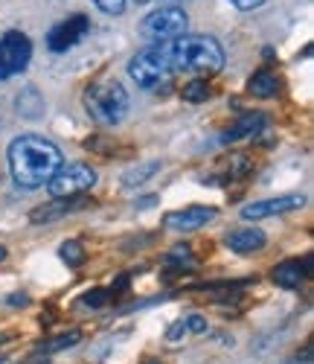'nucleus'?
<instances>
[{
	"label": "nucleus",
	"mask_w": 314,
	"mask_h": 364,
	"mask_svg": "<svg viewBox=\"0 0 314 364\" xmlns=\"http://www.w3.org/2000/svg\"><path fill=\"white\" fill-rule=\"evenodd\" d=\"M247 94H254L259 100H271V97L279 94V79L271 70H256L247 79Z\"/></svg>",
	"instance_id": "nucleus-15"
},
{
	"label": "nucleus",
	"mask_w": 314,
	"mask_h": 364,
	"mask_svg": "<svg viewBox=\"0 0 314 364\" xmlns=\"http://www.w3.org/2000/svg\"><path fill=\"white\" fill-rule=\"evenodd\" d=\"M82 341V336L73 329V332H65V336H58V338H53V341H47L41 350L44 353H58V350H67V347H76Z\"/></svg>",
	"instance_id": "nucleus-20"
},
{
	"label": "nucleus",
	"mask_w": 314,
	"mask_h": 364,
	"mask_svg": "<svg viewBox=\"0 0 314 364\" xmlns=\"http://www.w3.org/2000/svg\"><path fill=\"white\" fill-rule=\"evenodd\" d=\"M129 76L137 82V87L143 90H166L172 85V65H169V55L163 50V44H151L143 47L137 55H131L129 62Z\"/></svg>",
	"instance_id": "nucleus-4"
},
{
	"label": "nucleus",
	"mask_w": 314,
	"mask_h": 364,
	"mask_svg": "<svg viewBox=\"0 0 314 364\" xmlns=\"http://www.w3.org/2000/svg\"><path fill=\"white\" fill-rule=\"evenodd\" d=\"M207 332V321L201 315H186L180 321H175L169 329H166V341L169 344H180L183 338H190V336H204Z\"/></svg>",
	"instance_id": "nucleus-14"
},
{
	"label": "nucleus",
	"mask_w": 314,
	"mask_h": 364,
	"mask_svg": "<svg viewBox=\"0 0 314 364\" xmlns=\"http://www.w3.org/2000/svg\"><path fill=\"white\" fill-rule=\"evenodd\" d=\"M166 6H172V0H166Z\"/></svg>",
	"instance_id": "nucleus-33"
},
{
	"label": "nucleus",
	"mask_w": 314,
	"mask_h": 364,
	"mask_svg": "<svg viewBox=\"0 0 314 364\" xmlns=\"http://www.w3.org/2000/svg\"><path fill=\"white\" fill-rule=\"evenodd\" d=\"M108 303V291L105 289H90L82 294V306H90V309H99Z\"/></svg>",
	"instance_id": "nucleus-22"
},
{
	"label": "nucleus",
	"mask_w": 314,
	"mask_h": 364,
	"mask_svg": "<svg viewBox=\"0 0 314 364\" xmlns=\"http://www.w3.org/2000/svg\"><path fill=\"white\" fill-rule=\"evenodd\" d=\"M230 4H233L236 9H244V12H247V9H259L265 0H230Z\"/></svg>",
	"instance_id": "nucleus-25"
},
{
	"label": "nucleus",
	"mask_w": 314,
	"mask_h": 364,
	"mask_svg": "<svg viewBox=\"0 0 314 364\" xmlns=\"http://www.w3.org/2000/svg\"><path fill=\"white\" fill-rule=\"evenodd\" d=\"M166 262H178V265H193L195 259H193V254H190V248H172V254L166 257Z\"/></svg>",
	"instance_id": "nucleus-23"
},
{
	"label": "nucleus",
	"mask_w": 314,
	"mask_h": 364,
	"mask_svg": "<svg viewBox=\"0 0 314 364\" xmlns=\"http://www.w3.org/2000/svg\"><path fill=\"white\" fill-rule=\"evenodd\" d=\"M308 265H311V257H305L303 262H300V259H286V262H279V265L271 271V277H274V283L282 286V289H297V286L305 280V274H308Z\"/></svg>",
	"instance_id": "nucleus-12"
},
{
	"label": "nucleus",
	"mask_w": 314,
	"mask_h": 364,
	"mask_svg": "<svg viewBox=\"0 0 314 364\" xmlns=\"http://www.w3.org/2000/svg\"><path fill=\"white\" fill-rule=\"evenodd\" d=\"M61 259H65L70 268H79L82 262H85V251H82V245L79 242H65V245H61Z\"/></svg>",
	"instance_id": "nucleus-21"
},
{
	"label": "nucleus",
	"mask_w": 314,
	"mask_h": 364,
	"mask_svg": "<svg viewBox=\"0 0 314 364\" xmlns=\"http://www.w3.org/2000/svg\"><path fill=\"white\" fill-rule=\"evenodd\" d=\"M0 364H6V358H0Z\"/></svg>",
	"instance_id": "nucleus-32"
},
{
	"label": "nucleus",
	"mask_w": 314,
	"mask_h": 364,
	"mask_svg": "<svg viewBox=\"0 0 314 364\" xmlns=\"http://www.w3.org/2000/svg\"><path fill=\"white\" fill-rule=\"evenodd\" d=\"M18 114L26 119H38L44 114V97L38 94L36 87H26L23 94L18 97Z\"/></svg>",
	"instance_id": "nucleus-16"
},
{
	"label": "nucleus",
	"mask_w": 314,
	"mask_h": 364,
	"mask_svg": "<svg viewBox=\"0 0 314 364\" xmlns=\"http://www.w3.org/2000/svg\"><path fill=\"white\" fill-rule=\"evenodd\" d=\"M161 169V164L157 161H146V164H137V166H131V169H125L122 172V187H140V184H146V181Z\"/></svg>",
	"instance_id": "nucleus-17"
},
{
	"label": "nucleus",
	"mask_w": 314,
	"mask_h": 364,
	"mask_svg": "<svg viewBox=\"0 0 314 364\" xmlns=\"http://www.w3.org/2000/svg\"><path fill=\"white\" fill-rule=\"evenodd\" d=\"M146 364H161V361H146Z\"/></svg>",
	"instance_id": "nucleus-29"
},
{
	"label": "nucleus",
	"mask_w": 314,
	"mask_h": 364,
	"mask_svg": "<svg viewBox=\"0 0 314 364\" xmlns=\"http://www.w3.org/2000/svg\"><path fill=\"white\" fill-rule=\"evenodd\" d=\"M215 207H201V204H193V207H183V210H175V213L166 216V228L178 230V233H193L204 225H210L215 219Z\"/></svg>",
	"instance_id": "nucleus-10"
},
{
	"label": "nucleus",
	"mask_w": 314,
	"mask_h": 364,
	"mask_svg": "<svg viewBox=\"0 0 314 364\" xmlns=\"http://www.w3.org/2000/svg\"><path fill=\"white\" fill-rule=\"evenodd\" d=\"M61 149L38 134H21L9 146V169L15 184L23 190H38L58 172Z\"/></svg>",
	"instance_id": "nucleus-1"
},
{
	"label": "nucleus",
	"mask_w": 314,
	"mask_h": 364,
	"mask_svg": "<svg viewBox=\"0 0 314 364\" xmlns=\"http://www.w3.org/2000/svg\"><path fill=\"white\" fill-rule=\"evenodd\" d=\"M105 15H119L122 9H125V0H93Z\"/></svg>",
	"instance_id": "nucleus-24"
},
{
	"label": "nucleus",
	"mask_w": 314,
	"mask_h": 364,
	"mask_svg": "<svg viewBox=\"0 0 314 364\" xmlns=\"http://www.w3.org/2000/svg\"><path fill=\"white\" fill-rule=\"evenodd\" d=\"M224 245L236 254H254L265 245V233L259 228H236L224 236Z\"/></svg>",
	"instance_id": "nucleus-13"
},
{
	"label": "nucleus",
	"mask_w": 314,
	"mask_h": 364,
	"mask_svg": "<svg viewBox=\"0 0 314 364\" xmlns=\"http://www.w3.org/2000/svg\"><path fill=\"white\" fill-rule=\"evenodd\" d=\"M33 58V41L23 33H6L0 36V79H12L26 70Z\"/></svg>",
	"instance_id": "nucleus-7"
},
{
	"label": "nucleus",
	"mask_w": 314,
	"mask_h": 364,
	"mask_svg": "<svg viewBox=\"0 0 314 364\" xmlns=\"http://www.w3.org/2000/svg\"><path fill=\"white\" fill-rule=\"evenodd\" d=\"M97 184V172H93L87 164H61L58 172L47 181V193L53 198H76L85 190H90Z\"/></svg>",
	"instance_id": "nucleus-6"
},
{
	"label": "nucleus",
	"mask_w": 314,
	"mask_h": 364,
	"mask_svg": "<svg viewBox=\"0 0 314 364\" xmlns=\"http://www.w3.org/2000/svg\"><path fill=\"white\" fill-rule=\"evenodd\" d=\"M9 303H12V306H26L29 300H26V294H12V300H9Z\"/></svg>",
	"instance_id": "nucleus-27"
},
{
	"label": "nucleus",
	"mask_w": 314,
	"mask_h": 364,
	"mask_svg": "<svg viewBox=\"0 0 314 364\" xmlns=\"http://www.w3.org/2000/svg\"><path fill=\"white\" fill-rule=\"evenodd\" d=\"M186 26H190V15H186L183 9L161 6L143 21V36L151 38L154 44H166V41H175V38L186 36Z\"/></svg>",
	"instance_id": "nucleus-5"
},
{
	"label": "nucleus",
	"mask_w": 314,
	"mask_h": 364,
	"mask_svg": "<svg viewBox=\"0 0 314 364\" xmlns=\"http://www.w3.org/2000/svg\"><path fill=\"white\" fill-rule=\"evenodd\" d=\"M183 100L193 102V105L210 100V85H207L204 79H193L190 85H183Z\"/></svg>",
	"instance_id": "nucleus-19"
},
{
	"label": "nucleus",
	"mask_w": 314,
	"mask_h": 364,
	"mask_svg": "<svg viewBox=\"0 0 314 364\" xmlns=\"http://www.w3.org/2000/svg\"><path fill=\"white\" fill-rule=\"evenodd\" d=\"M250 166H254V164L247 161V155H230L227 164H224L222 178H224V181H239V178H244V175L250 172Z\"/></svg>",
	"instance_id": "nucleus-18"
},
{
	"label": "nucleus",
	"mask_w": 314,
	"mask_h": 364,
	"mask_svg": "<svg viewBox=\"0 0 314 364\" xmlns=\"http://www.w3.org/2000/svg\"><path fill=\"white\" fill-rule=\"evenodd\" d=\"M125 286H129V274H122V277H119V280H117V283L111 286V291H108V294H119V291H122Z\"/></svg>",
	"instance_id": "nucleus-26"
},
{
	"label": "nucleus",
	"mask_w": 314,
	"mask_h": 364,
	"mask_svg": "<svg viewBox=\"0 0 314 364\" xmlns=\"http://www.w3.org/2000/svg\"><path fill=\"white\" fill-rule=\"evenodd\" d=\"M305 198L303 196H279V198H265V201H254V204H244L242 207V219L247 222H259L268 216H279V213H288V210L303 207Z\"/></svg>",
	"instance_id": "nucleus-9"
},
{
	"label": "nucleus",
	"mask_w": 314,
	"mask_h": 364,
	"mask_svg": "<svg viewBox=\"0 0 314 364\" xmlns=\"http://www.w3.org/2000/svg\"><path fill=\"white\" fill-rule=\"evenodd\" d=\"M4 259H6V248H4V245H0V262H4Z\"/></svg>",
	"instance_id": "nucleus-28"
},
{
	"label": "nucleus",
	"mask_w": 314,
	"mask_h": 364,
	"mask_svg": "<svg viewBox=\"0 0 314 364\" xmlns=\"http://www.w3.org/2000/svg\"><path fill=\"white\" fill-rule=\"evenodd\" d=\"M137 4H148V0H137Z\"/></svg>",
	"instance_id": "nucleus-30"
},
{
	"label": "nucleus",
	"mask_w": 314,
	"mask_h": 364,
	"mask_svg": "<svg viewBox=\"0 0 314 364\" xmlns=\"http://www.w3.org/2000/svg\"><path fill=\"white\" fill-rule=\"evenodd\" d=\"M129 90L119 82H99L85 90V108L99 126H119L129 114Z\"/></svg>",
	"instance_id": "nucleus-3"
},
{
	"label": "nucleus",
	"mask_w": 314,
	"mask_h": 364,
	"mask_svg": "<svg viewBox=\"0 0 314 364\" xmlns=\"http://www.w3.org/2000/svg\"><path fill=\"white\" fill-rule=\"evenodd\" d=\"M163 50L175 73H218L224 68V50L210 36H180L166 41Z\"/></svg>",
	"instance_id": "nucleus-2"
},
{
	"label": "nucleus",
	"mask_w": 314,
	"mask_h": 364,
	"mask_svg": "<svg viewBox=\"0 0 314 364\" xmlns=\"http://www.w3.org/2000/svg\"><path fill=\"white\" fill-rule=\"evenodd\" d=\"M265 129H268V117L259 114V111H247L222 134V143H233V140H242V137H250V134H262Z\"/></svg>",
	"instance_id": "nucleus-11"
},
{
	"label": "nucleus",
	"mask_w": 314,
	"mask_h": 364,
	"mask_svg": "<svg viewBox=\"0 0 314 364\" xmlns=\"http://www.w3.org/2000/svg\"><path fill=\"white\" fill-rule=\"evenodd\" d=\"M87 33H90V18H87V15H82V12H76V15L65 18L61 23H55V26L50 29V36H47V47H50L53 53H65V50L76 47Z\"/></svg>",
	"instance_id": "nucleus-8"
},
{
	"label": "nucleus",
	"mask_w": 314,
	"mask_h": 364,
	"mask_svg": "<svg viewBox=\"0 0 314 364\" xmlns=\"http://www.w3.org/2000/svg\"><path fill=\"white\" fill-rule=\"evenodd\" d=\"M0 341H6V336H0Z\"/></svg>",
	"instance_id": "nucleus-31"
}]
</instances>
